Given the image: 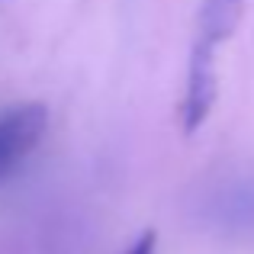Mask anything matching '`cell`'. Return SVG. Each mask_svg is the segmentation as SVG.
Instances as JSON below:
<instances>
[{
    "label": "cell",
    "mask_w": 254,
    "mask_h": 254,
    "mask_svg": "<svg viewBox=\"0 0 254 254\" xmlns=\"http://www.w3.org/2000/svg\"><path fill=\"white\" fill-rule=\"evenodd\" d=\"M49 129V110L42 103H19L0 113V177L16 171L39 148Z\"/></svg>",
    "instance_id": "7a4b0ae2"
},
{
    "label": "cell",
    "mask_w": 254,
    "mask_h": 254,
    "mask_svg": "<svg viewBox=\"0 0 254 254\" xmlns=\"http://www.w3.org/2000/svg\"><path fill=\"white\" fill-rule=\"evenodd\" d=\"M242 10H245V0H203L196 36L216 49L219 42H225V39L238 29Z\"/></svg>",
    "instance_id": "277c9868"
},
{
    "label": "cell",
    "mask_w": 254,
    "mask_h": 254,
    "mask_svg": "<svg viewBox=\"0 0 254 254\" xmlns=\"http://www.w3.org/2000/svg\"><path fill=\"white\" fill-rule=\"evenodd\" d=\"M155 251H158V232L148 229V232H142V235L132 242V248L126 254H155Z\"/></svg>",
    "instance_id": "5b68a950"
},
{
    "label": "cell",
    "mask_w": 254,
    "mask_h": 254,
    "mask_svg": "<svg viewBox=\"0 0 254 254\" xmlns=\"http://www.w3.org/2000/svg\"><path fill=\"white\" fill-rule=\"evenodd\" d=\"M193 216L219 235H254V174H225L199 187Z\"/></svg>",
    "instance_id": "6da1fadb"
},
{
    "label": "cell",
    "mask_w": 254,
    "mask_h": 254,
    "mask_svg": "<svg viewBox=\"0 0 254 254\" xmlns=\"http://www.w3.org/2000/svg\"><path fill=\"white\" fill-rule=\"evenodd\" d=\"M216 49L203 39H193L190 45V62H187V90H184V132L193 135L196 129H203V123L209 119L212 106H216Z\"/></svg>",
    "instance_id": "3957f363"
}]
</instances>
